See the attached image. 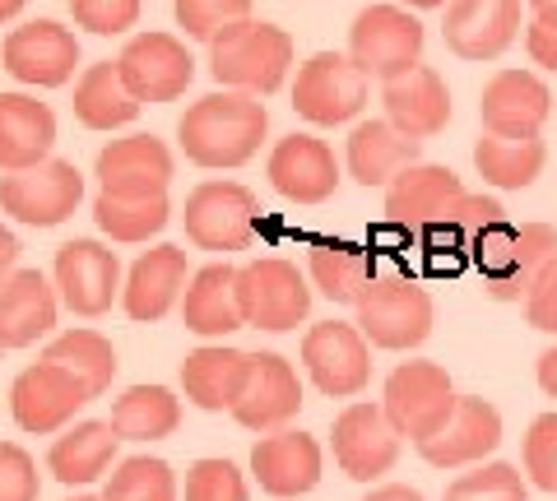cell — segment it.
I'll list each match as a JSON object with an SVG mask.
<instances>
[{
    "label": "cell",
    "mask_w": 557,
    "mask_h": 501,
    "mask_svg": "<svg viewBox=\"0 0 557 501\" xmlns=\"http://www.w3.org/2000/svg\"><path fill=\"white\" fill-rule=\"evenodd\" d=\"M460 394L450 386V372L442 362H399L386 376V390H381V409H386L391 427L399 437H409L413 446L437 437L450 423Z\"/></svg>",
    "instance_id": "obj_6"
},
{
    "label": "cell",
    "mask_w": 557,
    "mask_h": 501,
    "mask_svg": "<svg viewBox=\"0 0 557 501\" xmlns=\"http://www.w3.org/2000/svg\"><path fill=\"white\" fill-rule=\"evenodd\" d=\"M116 446L121 437L112 431V423H70L47 451V474L65 483V488H89L108 469H116Z\"/></svg>",
    "instance_id": "obj_32"
},
{
    "label": "cell",
    "mask_w": 557,
    "mask_h": 501,
    "mask_svg": "<svg viewBox=\"0 0 557 501\" xmlns=\"http://www.w3.org/2000/svg\"><path fill=\"white\" fill-rule=\"evenodd\" d=\"M190 284V265H186V251L163 241V247L145 251L139 261L131 265L126 284H121V306L126 316L139 325H153L163 321L172 306H182V292Z\"/></svg>",
    "instance_id": "obj_25"
},
{
    "label": "cell",
    "mask_w": 557,
    "mask_h": 501,
    "mask_svg": "<svg viewBox=\"0 0 557 501\" xmlns=\"http://www.w3.org/2000/svg\"><path fill=\"white\" fill-rule=\"evenodd\" d=\"M418 153H423V145L399 135L386 116H372V121H358L354 135H348L344 167L358 186L372 191V186H391L409 163H418Z\"/></svg>",
    "instance_id": "obj_30"
},
{
    "label": "cell",
    "mask_w": 557,
    "mask_h": 501,
    "mask_svg": "<svg viewBox=\"0 0 557 501\" xmlns=\"http://www.w3.org/2000/svg\"><path fill=\"white\" fill-rule=\"evenodd\" d=\"M0 65L28 84V89H61V84L75 79L79 65V38L57 20H33L5 33V47H0Z\"/></svg>",
    "instance_id": "obj_16"
},
{
    "label": "cell",
    "mask_w": 557,
    "mask_h": 501,
    "mask_svg": "<svg viewBox=\"0 0 557 501\" xmlns=\"http://www.w3.org/2000/svg\"><path fill=\"white\" fill-rule=\"evenodd\" d=\"M14 265H20V237H14L5 223H0V284L14 274Z\"/></svg>",
    "instance_id": "obj_50"
},
{
    "label": "cell",
    "mask_w": 557,
    "mask_h": 501,
    "mask_svg": "<svg viewBox=\"0 0 557 501\" xmlns=\"http://www.w3.org/2000/svg\"><path fill=\"white\" fill-rule=\"evenodd\" d=\"M57 112L33 93H0V172H24L51 159Z\"/></svg>",
    "instance_id": "obj_29"
},
{
    "label": "cell",
    "mask_w": 557,
    "mask_h": 501,
    "mask_svg": "<svg viewBox=\"0 0 557 501\" xmlns=\"http://www.w3.org/2000/svg\"><path fill=\"white\" fill-rule=\"evenodd\" d=\"M139 10H145V0H70L75 28H89L94 38H121L139 24Z\"/></svg>",
    "instance_id": "obj_45"
},
{
    "label": "cell",
    "mask_w": 557,
    "mask_h": 501,
    "mask_svg": "<svg viewBox=\"0 0 557 501\" xmlns=\"http://www.w3.org/2000/svg\"><path fill=\"white\" fill-rule=\"evenodd\" d=\"M442 501H530V483L507 460H483L450 478Z\"/></svg>",
    "instance_id": "obj_41"
},
{
    "label": "cell",
    "mask_w": 557,
    "mask_h": 501,
    "mask_svg": "<svg viewBox=\"0 0 557 501\" xmlns=\"http://www.w3.org/2000/svg\"><path fill=\"white\" fill-rule=\"evenodd\" d=\"M94 394L79 386V376H70L57 362H33L14 376L10 386V418L20 423V431L33 437H51V431H65L75 423V413L89 404Z\"/></svg>",
    "instance_id": "obj_14"
},
{
    "label": "cell",
    "mask_w": 557,
    "mask_h": 501,
    "mask_svg": "<svg viewBox=\"0 0 557 501\" xmlns=\"http://www.w3.org/2000/svg\"><path fill=\"white\" fill-rule=\"evenodd\" d=\"M502 446V413L497 404H487L483 394H460L450 423L437 431V437L418 441V455H423L432 469L456 474V469H474Z\"/></svg>",
    "instance_id": "obj_18"
},
{
    "label": "cell",
    "mask_w": 557,
    "mask_h": 501,
    "mask_svg": "<svg viewBox=\"0 0 557 501\" xmlns=\"http://www.w3.org/2000/svg\"><path fill=\"white\" fill-rule=\"evenodd\" d=\"M399 5H409V10H446L450 0H399Z\"/></svg>",
    "instance_id": "obj_53"
},
{
    "label": "cell",
    "mask_w": 557,
    "mask_h": 501,
    "mask_svg": "<svg viewBox=\"0 0 557 501\" xmlns=\"http://www.w3.org/2000/svg\"><path fill=\"white\" fill-rule=\"evenodd\" d=\"M525 316L534 330H544V335H557V255L539 270V279L530 284L525 292Z\"/></svg>",
    "instance_id": "obj_47"
},
{
    "label": "cell",
    "mask_w": 557,
    "mask_h": 501,
    "mask_svg": "<svg viewBox=\"0 0 557 501\" xmlns=\"http://www.w3.org/2000/svg\"><path fill=\"white\" fill-rule=\"evenodd\" d=\"M172 218L168 196H108L98 191L94 200V223L121 247H139V241L159 237Z\"/></svg>",
    "instance_id": "obj_38"
},
{
    "label": "cell",
    "mask_w": 557,
    "mask_h": 501,
    "mask_svg": "<svg viewBox=\"0 0 557 501\" xmlns=\"http://www.w3.org/2000/svg\"><path fill=\"white\" fill-rule=\"evenodd\" d=\"M251 376V353L228 349V343H205L182 362V390L186 400L205 413H233Z\"/></svg>",
    "instance_id": "obj_28"
},
{
    "label": "cell",
    "mask_w": 557,
    "mask_h": 501,
    "mask_svg": "<svg viewBox=\"0 0 557 501\" xmlns=\"http://www.w3.org/2000/svg\"><path fill=\"white\" fill-rule=\"evenodd\" d=\"M38 460L20 441H0V501H38Z\"/></svg>",
    "instance_id": "obj_46"
},
{
    "label": "cell",
    "mask_w": 557,
    "mask_h": 501,
    "mask_svg": "<svg viewBox=\"0 0 557 501\" xmlns=\"http://www.w3.org/2000/svg\"><path fill=\"white\" fill-rule=\"evenodd\" d=\"M368 108V75L348 61V51H317L298 65L293 79V112L307 126H344Z\"/></svg>",
    "instance_id": "obj_9"
},
{
    "label": "cell",
    "mask_w": 557,
    "mask_h": 501,
    "mask_svg": "<svg viewBox=\"0 0 557 501\" xmlns=\"http://www.w3.org/2000/svg\"><path fill=\"white\" fill-rule=\"evenodd\" d=\"M302 367L321 394L354 400L372 381V343L362 339L358 325L321 321L302 335Z\"/></svg>",
    "instance_id": "obj_11"
},
{
    "label": "cell",
    "mask_w": 557,
    "mask_h": 501,
    "mask_svg": "<svg viewBox=\"0 0 557 501\" xmlns=\"http://www.w3.org/2000/svg\"><path fill=\"white\" fill-rule=\"evenodd\" d=\"M28 0H0V24H10V20H20Z\"/></svg>",
    "instance_id": "obj_52"
},
{
    "label": "cell",
    "mask_w": 557,
    "mask_h": 501,
    "mask_svg": "<svg viewBox=\"0 0 557 501\" xmlns=\"http://www.w3.org/2000/svg\"><path fill=\"white\" fill-rule=\"evenodd\" d=\"M288 71H293V38L278 24L237 20L209 42V75L219 79V89L270 98L284 89Z\"/></svg>",
    "instance_id": "obj_2"
},
{
    "label": "cell",
    "mask_w": 557,
    "mask_h": 501,
    "mask_svg": "<svg viewBox=\"0 0 557 501\" xmlns=\"http://www.w3.org/2000/svg\"><path fill=\"white\" fill-rule=\"evenodd\" d=\"M108 423L121 441H163L182 427V400L168 386H131L121 390Z\"/></svg>",
    "instance_id": "obj_36"
},
{
    "label": "cell",
    "mask_w": 557,
    "mask_h": 501,
    "mask_svg": "<svg viewBox=\"0 0 557 501\" xmlns=\"http://www.w3.org/2000/svg\"><path fill=\"white\" fill-rule=\"evenodd\" d=\"M51 279H57V298L61 306H70L84 321L108 316L112 302L121 298V261L112 247H102L94 237H75L57 251V265H51Z\"/></svg>",
    "instance_id": "obj_12"
},
{
    "label": "cell",
    "mask_w": 557,
    "mask_h": 501,
    "mask_svg": "<svg viewBox=\"0 0 557 501\" xmlns=\"http://www.w3.org/2000/svg\"><path fill=\"white\" fill-rule=\"evenodd\" d=\"M256 218H260V204L242 181H200L186 196V210H182L190 247L219 251V255L247 251L256 237Z\"/></svg>",
    "instance_id": "obj_8"
},
{
    "label": "cell",
    "mask_w": 557,
    "mask_h": 501,
    "mask_svg": "<svg viewBox=\"0 0 557 501\" xmlns=\"http://www.w3.org/2000/svg\"><path fill=\"white\" fill-rule=\"evenodd\" d=\"M553 116V93L534 71H497L483 84L479 121L487 135H507V140H530L544 130Z\"/></svg>",
    "instance_id": "obj_19"
},
{
    "label": "cell",
    "mask_w": 557,
    "mask_h": 501,
    "mask_svg": "<svg viewBox=\"0 0 557 501\" xmlns=\"http://www.w3.org/2000/svg\"><path fill=\"white\" fill-rule=\"evenodd\" d=\"M399 431L391 427L386 409L368 404V400H354L348 404L335 427H330V451H335V464L344 469V478L354 483H381L395 460H399Z\"/></svg>",
    "instance_id": "obj_13"
},
{
    "label": "cell",
    "mask_w": 557,
    "mask_h": 501,
    "mask_svg": "<svg viewBox=\"0 0 557 501\" xmlns=\"http://www.w3.org/2000/svg\"><path fill=\"white\" fill-rule=\"evenodd\" d=\"M432 292L413 274H372L368 292L358 298V330L372 349L409 353L432 335Z\"/></svg>",
    "instance_id": "obj_4"
},
{
    "label": "cell",
    "mask_w": 557,
    "mask_h": 501,
    "mask_svg": "<svg viewBox=\"0 0 557 501\" xmlns=\"http://www.w3.org/2000/svg\"><path fill=\"white\" fill-rule=\"evenodd\" d=\"M298 409H302V381L293 372V362L278 353H251V376L233 418L247 431H256V437H265V431L293 427Z\"/></svg>",
    "instance_id": "obj_21"
},
{
    "label": "cell",
    "mask_w": 557,
    "mask_h": 501,
    "mask_svg": "<svg viewBox=\"0 0 557 501\" xmlns=\"http://www.w3.org/2000/svg\"><path fill=\"white\" fill-rule=\"evenodd\" d=\"M182 325L200 339H223L242 330V306H237V265L214 261L190 274L182 292Z\"/></svg>",
    "instance_id": "obj_31"
},
{
    "label": "cell",
    "mask_w": 557,
    "mask_h": 501,
    "mask_svg": "<svg viewBox=\"0 0 557 501\" xmlns=\"http://www.w3.org/2000/svg\"><path fill=\"white\" fill-rule=\"evenodd\" d=\"M270 135V112L265 102L237 89H219L205 93L200 102H190L177 121V145L196 167L209 172H228V167H247L260 145Z\"/></svg>",
    "instance_id": "obj_1"
},
{
    "label": "cell",
    "mask_w": 557,
    "mask_h": 501,
    "mask_svg": "<svg viewBox=\"0 0 557 501\" xmlns=\"http://www.w3.org/2000/svg\"><path fill=\"white\" fill-rule=\"evenodd\" d=\"M465 196L460 177L442 163H409L399 177L386 186V218L395 228H409V233H423L428 223H437L450 204Z\"/></svg>",
    "instance_id": "obj_27"
},
{
    "label": "cell",
    "mask_w": 557,
    "mask_h": 501,
    "mask_svg": "<svg viewBox=\"0 0 557 501\" xmlns=\"http://www.w3.org/2000/svg\"><path fill=\"white\" fill-rule=\"evenodd\" d=\"M307 279L335 306H358V298L372 284V261L368 251L348 247V241H317L307 261Z\"/></svg>",
    "instance_id": "obj_37"
},
{
    "label": "cell",
    "mask_w": 557,
    "mask_h": 501,
    "mask_svg": "<svg viewBox=\"0 0 557 501\" xmlns=\"http://www.w3.org/2000/svg\"><path fill=\"white\" fill-rule=\"evenodd\" d=\"M534 376H539V390H544L548 400H557V349H544V353H539Z\"/></svg>",
    "instance_id": "obj_49"
},
{
    "label": "cell",
    "mask_w": 557,
    "mask_h": 501,
    "mask_svg": "<svg viewBox=\"0 0 557 501\" xmlns=\"http://www.w3.org/2000/svg\"><path fill=\"white\" fill-rule=\"evenodd\" d=\"M557 255V228L553 223H511L497 218L493 228H483L474 251H469V265L479 270L483 288L493 292L497 302H516L525 298L530 284L539 279V270Z\"/></svg>",
    "instance_id": "obj_3"
},
{
    "label": "cell",
    "mask_w": 557,
    "mask_h": 501,
    "mask_svg": "<svg viewBox=\"0 0 557 501\" xmlns=\"http://www.w3.org/2000/svg\"><path fill=\"white\" fill-rule=\"evenodd\" d=\"M321 469H325V451L302 427L265 431V437L251 446V478L260 483V492L274 501L307 497L321 483Z\"/></svg>",
    "instance_id": "obj_17"
},
{
    "label": "cell",
    "mask_w": 557,
    "mask_h": 501,
    "mask_svg": "<svg viewBox=\"0 0 557 501\" xmlns=\"http://www.w3.org/2000/svg\"><path fill=\"white\" fill-rule=\"evenodd\" d=\"M172 177L177 159L159 135H126L98 153V186L108 196H168Z\"/></svg>",
    "instance_id": "obj_22"
},
{
    "label": "cell",
    "mask_w": 557,
    "mask_h": 501,
    "mask_svg": "<svg viewBox=\"0 0 557 501\" xmlns=\"http://www.w3.org/2000/svg\"><path fill=\"white\" fill-rule=\"evenodd\" d=\"M362 501H423V492L409 488V483H376Z\"/></svg>",
    "instance_id": "obj_51"
},
{
    "label": "cell",
    "mask_w": 557,
    "mask_h": 501,
    "mask_svg": "<svg viewBox=\"0 0 557 501\" xmlns=\"http://www.w3.org/2000/svg\"><path fill=\"white\" fill-rule=\"evenodd\" d=\"M79 200H84V177L65 159H47L38 167L0 177V210L28 223V228H57V223H65L79 210Z\"/></svg>",
    "instance_id": "obj_10"
},
{
    "label": "cell",
    "mask_w": 557,
    "mask_h": 501,
    "mask_svg": "<svg viewBox=\"0 0 557 501\" xmlns=\"http://www.w3.org/2000/svg\"><path fill=\"white\" fill-rule=\"evenodd\" d=\"M381 102H386V121L409 135V140H432L450 126V89L432 65H413V71L381 84Z\"/></svg>",
    "instance_id": "obj_24"
},
{
    "label": "cell",
    "mask_w": 557,
    "mask_h": 501,
    "mask_svg": "<svg viewBox=\"0 0 557 501\" xmlns=\"http://www.w3.org/2000/svg\"><path fill=\"white\" fill-rule=\"evenodd\" d=\"M520 460H525V478L539 492L557 497V409L539 413L525 431V446H520Z\"/></svg>",
    "instance_id": "obj_43"
},
{
    "label": "cell",
    "mask_w": 557,
    "mask_h": 501,
    "mask_svg": "<svg viewBox=\"0 0 557 501\" xmlns=\"http://www.w3.org/2000/svg\"><path fill=\"white\" fill-rule=\"evenodd\" d=\"M497 218H507V210H502V200L497 196H474V191H465L450 210L437 218V223H428L423 233V247L432 255H446V270H456L469 261V251H474V241L483 228H493Z\"/></svg>",
    "instance_id": "obj_33"
},
{
    "label": "cell",
    "mask_w": 557,
    "mask_h": 501,
    "mask_svg": "<svg viewBox=\"0 0 557 501\" xmlns=\"http://www.w3.org/2000/svg\"><path fill=\"white\" fill-rule=\"evenodd\" d=\"M548 163V149L539 135L530 140H507V135H479L474 145V167L487 186H497V191H525V186L539 181V172Z\"/></svg>",
    "instance_id": "obj_35"
},
{
    "label": "cell",
    "mask_w": 557,
    "mask_h": 501,
    "mask_svg": "<svg viewBox=\"0 0 557 501\" xmlns=\"http://www.w3.org/2000/svg\"><path fill=\"white\" fill-rule=\"evenodd\" d=\"M534 14H557V0H530Z\"/></svg>",
    "instance_id": "obj_54"
},
{
    "label": "cell",
    "mask_w": 557,
    "mask_h": 501,
    "mask_svg": "<svg viewBox=\"0 0 557 501\" xmlns=\"http://www.w3.org/2000/svg\"><path fill=\"white\" fill-rule=\"evenodd\" d=\"M145 102H135V93L126 89L116 61H98L79 75L75 84V121L84 130H121L139 116Z\"/></svg>",
    "instance_id": "obj_34"
},
{
    "label": "cell",
    "mask_w": 557,
    "mask_h": 501,
    "mask_svg": "<svg viewBox=\"0 0 557 501\" xmlns=\"http://www.w3.org/2000/svg\"><path fill=\"white\" fill-rule=\"evenodd\" d=\"M237 306H242V325H251V330L288 335L307 321L311 284L284 255H260V261L237 265Z\"/></svg>",
    "instance_id": "obj_5"
},
{
    "label": "cell",
    "mask_w": 557,
    "mask_h": 501,
    "mask_svg": "<svg viewBox=\"0 0 557 501\" xmlns=\"http://www.w3.org/2000/svg\"><path fill=\"white\" fill-rule=\"evenodd\" d=\"M172 14L190 38L214 42L228 24L251 20V0H172Z\"/></svg>",
    "instance_id": "obj_44"
},
{
    "label": "cell",
    "mask_w": 557,
    "mask_h": 501,
    "mask_svg": "<svg viewBox=\"0 0 557 501\" xmlns=\"http://www.w3.org/2000/svg\"><path fill=\"white\" fill-rule=\"evenodd\" d=\"M270 186L293 204H325L330 196L339 191V159L335 149L317 135H284L270 149Z\"/></svg>",
    "instance_id": "obj_20"
},
{
    "label": "cell",
    "mask_w": 557,
    "mask_h": 501,
    "mask_svg": "<svg viewBox=\"0 0 557 501\" xmlns=\"http://www.w3.org/2000/svg\"><path fill=\"white\" fill-rule=\"evenodd\" d=\"M116 71L135 93V102H177L190 89V79H196V61H190L182 38L149 28L121 47Z\"/></svg>",
    "instance_id": "obj_15"
},
{
    "label": "cell",
    "mask_w": 557,
    "mask_h": 501,
    "mask_svg": "<svg viewBox=\"0 0 557 501\" xmlns=\"http://www.w3.org/2000/svg\"><path fill=\"white\" fill-rule=\"evenodd\" d=\"M70 501H102V492L94 497V492H79V497H70Z\"/></svg>",
    "instance_id": "obj_55"
},
{
    "label": "cell",
    "mask_w": 557,
    "mask_h": 501,
    "mask_svg": "<svg viewBox=\"0 0 557 501\" xmlns=\"http://www.w3.org/2000/svg\"><path fill=\"white\" fill-rule=\"evenodd\" d=\"M0 358H5V349H0Z\"/></svg>",
    "instance_id": "obj_56"
},
{
    "label": "cell",
    "mask_w": 557,
    "mask_h": 501,
    "mask_svg": "<svg viewBox=\"0 0 557 501\" xmlns=\"http://www.w3.org/2000/svg\"><path fill=\"white\" fill-rule=\"evenodd\" d=\"M177 474L159 455H131L108 474L102 501H177Z\"/></svg>",
    "instance_id": "obj_40"
},
{
    "label": "cell",
    "mask_w": 557,
    "mask_h": 501,
    "mask_svg": "<svg viewBox=\"0 0 557 501\" xmlns=\"http://www.w3.org/2000/svg\"><path fill=\"white\" fill-rule=\"evenodd\" d=\"M525 51L534 65L557 75V14H534V24L525 28Z\"/></svg>",
    "instance_id": "obj_48"
},
{
    "label": "cell",
    "mask_w": 557,
    "mask_h": 501,
    "mask_svg": "<svg viewBox=\"0 0 557 501\" xmlns=\"http://www.w3.org/2000/svg\"><path fill=\"white\" fill-rule=\"evenodd\" d=\"M186 501H251L247 488V474L237 469L233 460H219V455H205L186 469Z\"/></svg>",
    "instance_id": "obj_42"
},
{
    "label": "cell",
    "mask_w": 557,
    "mask_h": 501,
    "mask_svg": "<svg viewBox=\"0 0 557 501\" xmlns=\"http://www.w3.org/2000/svg\"><path fill=\"white\" fill-rule=\"evenodd\" d=\"M42 358L57 362V367H65L70 376H79V386L89 390L94 400L112 386V376H116V349H112V339L98 335V330H89V325L57 335V339L47 343Z\"/></svg>",
    "instance_id": "obj_39"
},
{
    "label": "cell",
    "mask_w": 557,
    "mask_h": 501,
    "mask_svg": "<svg viewBox=\"0 0 557 501\" xmlns=\"http://www.w3.org/2000/svg\"><path fill=\"white\" fill-rule=\"evenodd\" d=\"M61 298L42 270H14L0 284V349H28L57 330Z\"/></svg>",
    "instance_id": "obj_26"
},
{
    "label": "cell",
    "mask_w": 557,
    "mask_h": 501,
    "mask_svg": "<svg viewBox=\"0 0 557 501\" xmlns=\"http://www.w3.org/2000/svg\"><path fill=\"white\" fill-rule=\"evenodd\" d=\"M442 38L460 61H497L520 38V0H450Z\"/></svg>",
    "instance_id": "obj_23"
},
{
    "label": "cell",
    "mask_w": 557,
    "mask_h": 501,
    "mask_svg": "<svg viewBox=\"0 0 557 501\" xmlns=\"http://www.w3.org/2000/svg\"><path fill=\"white\" fill-rule=\"evenodd\" d=\"M423 42L428 33L405 5H368L358 10L354 28H348V61L368 79H395L423 65Z\"/></svg>",
    "instance_id": "obj_7"
}]
</instances>
